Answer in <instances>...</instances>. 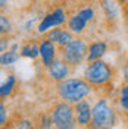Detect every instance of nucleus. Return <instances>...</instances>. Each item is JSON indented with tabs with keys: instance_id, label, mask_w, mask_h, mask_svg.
<instances>
[{
	"instance_id": "1",
	"label": "nucleus",
	"mask_w": 128,
	"mask_h": 129,
	"mask_svg": "<svg viewBox=\"0 0 128 129\" xmlns=\"http://www.w3.org/2000/svg\"><path fill=\"white\" fill-rule=\"evenodd\" d=\"M91 91V84L81 78H66L57 84V94L68 103H78L84 100Z\"/></svg>"
},
{
	"instance_id": "2",
	"label": "nucleus",
	"mask_w": 128,
	"mask_h": 129,
	"mask_svg": "<svg viewBox=\"0 0 128 129\" xmlns=\"http://www.w3.org/2000/svg\"><path fill=\"white\" fill-rule=\"evenodd\" d=\"M84 78L91 85H104L113 78V71L106 62H102L99 59L88 63L87 69L84 71Z\"/></svg>"
},
{
	"instance_id": "3",
	"label": "nucleus",
	"mask_w": 128,
	"mask_h": 129,
	"mask_svg": "<svg viewBox=\"0 0 128 129\" xmlns=\"http://www.w3.org/2000/svg\"><path fill=\"white\" fill-rule=\"evenodd\" d=\"M52 117H53L55 126L59 129H71V128H75V125H77L75 109L72 107V103H68L65 100L59 101L53 107Z\"/></svg>"
},
{
	"instance_id": "4",
	"label": "nucleus",
	"mask_w": 128,
	"mask_h": 129,
	"mask_svg": "<svg viewBox=\"0 0 128 129\" xmlns=\"http://www.w3.org/2000/svg\"><path fill=\"white\" fill-rule=\"evenodd\" d=\"M116 123V116L113 109L109 107L106 100H99L93 107L91 128H112Z\"/></svg>"
},
{
	"instance_id": "5",
	"label": "nucleus",
	"mask_w": 128,
	"mask_h": 129,
	"mask_svg": "<svg viewBox=\"0 0 128 129\" xmlns=\"http://www.w3.org/2000/svg\"><path fill=\"white\" fill-rule=\"evenodd\" d=\"M88 46L86 41L81 38H74L71 43H68L62 47V59L66 60L71 66H78L84 59H87Z\"/></svg>"
},
{
	"instance_id": "6",
	"label": "nucleus",
	"mask_w": 128,
	"mask_h": 129,
	"mask_svg": "<svg viewBox=\"0 0 128 129\" xmlns=\"http://www.w3.org/2000/svg\"><path fill=\"white\" fill-rule=\"evenodd\" d=\"M75 119H77V125L87 128L91 125V119H93V110L88 104V101L81 100L78 103H75Z\"/></svg>"
},
{
	"instance_id": "7",
	"label": "nucleus",
	"mask_w": 128,
	"mask_h": 129,
	"mask_svg": "<svg viewBox=\"0 0 128 129\" xmlns=\"http://www.w3.org/2000/svg\"><path fill=\"white\" fill-rule=\"evenodd\" d=\"M47 68H49L50 76H52L55 81H57V82L66 79V78L69 76V73H71V64L68 63L66 60H63V59L53 60Z\"/></svg>"
},
{
	"instance_id": "8",
	"label": "nucleus",
	"mask_w": 128,
	"mask_h": 129,
	"mask_svg": "<svg viewBox=\"0 0 128 129\" xmlns=\"http://www.w3.org/2000/svg\"><path fill=\"white\" fill-rule=\"evenodd\" d=\"M46 38H49L50 41H53V43L57 44L60 48L65 47L68 43H71V41L74 40L72 32L69 31V29L60 28V26H55V28H52V29L46 34Z\"/></svg>"
},
{
	"instance_id": "9",
	"label": "nucleus",
	"mask_w": 128,
	"mask_h": 129,
	"mask_svg": "<svg viewBox=\"0 0 128 129\" xmlns=\"http://www.w3.org/2000/svg\"><path fill=\"white\" fill-rule=\"evenodd\" d=\"M40 56H41V60L44 66H49L55 60L56 57V47H55V43L50 41L49 38H43L40 43Z\"/></svg>"
},
{
	"instance_id": "10",
	"label": "nucleus",
	"mask_w": 128,
	"mask_h": 129,
	"mask_svg": "<svg viewBox=\"0 0 128 129\" xmlns=\"http://www.w3.org/2000/svg\"><path fill=\"white\" fill-rule=\"evenodd\" d=\"M106 48H108V46H106L104 41H93V43H90L88 44V53H87V59L86 60H87L88 63H91L94 60H99L106 53Z\"/></svg>"
},
{
	"instance_id": "11",
	"label": "nucleus",
	"mask_w": 128,
	"mask_h": 129,
	"mask_svg": "<svg viewBox=\"0 0 128 129\" xmlns=\"http://www.w3.org/2000/svg\"><path fill=\"white\" fill-rule=\"evenodd\" d=\"M86 25H87V22L81 18L78 13L77 15H74L69 18V21H68V29L72 32V34H77V35H80V34H82L84 32V29H86Z\"/></svg>"
},
{
	"instance_id": "12",
	"label": "nucleus",
	"mask_w": 128,
	"mask_h": 129,
	"mask_svg": "<svg viewBox=\"0 0 128 129\" xmlns=\"http://www.w3.org/2000/svg\"><path fill=\"white\" fill-rule=\"evenodd\" d=\"M55 26H57V22H56V18L53 15V12H52V13H49V15H46L43 18V21L37 26V31L40 34H43V32H46L47 29H52Z\"/></svg>"
},
{
	"instance_id": "13",
	"label": "nucleus",
	"mask_w": 128,
	"mask_h": 129,
	"mask_svg": "<svg viewBox=\"0 0 128 129\" xmlns=\"http://www.w3.org/2000/svg\"><path fill=\"white\" fill-rule=\"evenodd\" d=\"M21 54L24 57H30V59H35L37 56H40V46L35 44L34 41L27 43L24 47L21 48Z\"/></svg>"
},
{
	"instance_id": "14",
	"label": "nucleus",
	"mask_w": 128,
	"mask_h": 129,
	"mask_svg": "<svg viewBox=\"0 0 128 129\" xmlns=\"http://www.w3.org/2000/svg\"><path fill=\"white\" fill-rule=\"evenodd\" d=\"M15 84H16V78L13 76V75H10L8 79H6V82L2 85V89H0V97H2V98H6L8 95H10V92H12L13 88H15Z\"/></svg>"
},
{
	"instance_id": "15",
	"label": "nucleus",
	"mask_w": 128,
	"mask_h": 129,
	"mask_svg": "<svg viewBox=\"0 0 128 129\" xmlns=\"http://www.w3.org/2000/svg\"><path fill=\"white\" fill-rule=\"evenodd\" d=\"M102 8L104 10V15L108 19H115L116 18V8H115V5L112 3V0H103L102 2Z\"/></svg>"
},
{
	"instance_id": "16",
	"label": "nucleus",
	"mask_w": 128,
	"mask_h": 129,
	"mask_svg": "<svg viewBox=\"0 0 128 129\" xmlns=\"http://www.w3.org/2000/svg\"><path fill=\"white\" fill-rule=\"evenodd\" d=\"M16 60H18V54H16L13 50H12V51H2L0 62H2L3 66H9V64L15 63Z\"/></svg>"
},
{
	"instance_id": "17",
	"label": "nucleus",
	"mask_w": 128,
	"mask_h": 129,
	"mask_svg": "<svg viewBox=\"0 0 128 129\" xmlns=\"http://www.w3.org/2000/svg\"><path fill=\"white\" fill-rule=\"evenodd\" d=\"M78 15L86 21V22H91L94 18H96V13H94V9L93 8H90V6H87V8H82V9H80L78 10Z\"/></svg>"
},
{
	"instance_id": "18",
	"label": "nucleus",
	"mask_w": 128,
	"mask_h": 129,
	"mask_svg": "<svg viewBox=\"0 0 128 129\" xmlns=\"http://www.w3.org/2000/svg\"><path fill=\"white\" fill-rule=\"evenodd\" d=\"M119 101H121V107H122L124 110H127V112H128V84H125V85L121 88Z\"/></svg>"
},
{
	"instance_id": "19",
	"label": "nucleus",
	"mask_w": 128,
	"mask_h": 129,
	"mask_svg": "<svg viewBox=\"0 0 128 129\" xmlns=\"http://www.w3.org/2000/svg\"><path fill=\"white\" fill-rule=\"evenodd\" d=\"M10 29H12V25L9 22V19L5 15H0V31H2V35L9 34Z\"/></svg>"
},
{
	"instance_id": "20",
	"label": "nucleus",
	"mask_w": 128,
	"mask_h": 129,
	"mask_svg": "<svg viewBox=\"0 0 128 129\" xmlns=\"http://www.w3.org/2000/svg\"><path fill=\"white\" fill-rule=\"evenodd\" d=\"M53 15H55V18H56V22H57V26H60L62 24H65L66 22V16H65V12L62 10L60 8H56L55 10H53Z\"/></svg>"
},
{
	"instance_id": "21",
	"label": "nucleus",
	"mask_w": 128,
	"mask_h": 129,
	"mask_svg": "<svg viewBox=\"0 0 128 129\" xmlns=\"http://www.w3.org/2000/svg\"><path fill=\"white\" fill-rule=\"evenodd\" d=\"M5 123H6V107L2 103L0 104V125L5 126Z\"/></svg>"
},
{
	"instance_id": "22",
	"label": "nucleus",
	"mask_w": 128,
	"mask_h": 129,
	"mask_svg": "<svg viewBox=\"0 0 128 129\" xmlns=\"http://www.w3.org/2000/svg\"><path fill=\"white\" fill-rule=\"evenodd\" d=\"M124 79L128 84V59H127V62H125V66H124Z\"/></svg>"
},
{
	"instance_id": "23",
	"label": "nucleus",
	"mask_w": 128,
	"mask_h": 129,
	"mask_svg": "<svg viewBox=\"0 0 128 129\" xmlns=\"http://www.w3.org/2000/svg\"><path fill=\"white\" fill-rule=\"evenodd\" d=\"M8 47V41L5 40V38H2V46H0V50L2 51H5V48Z\"/></svg>"
},
{
	"instance_id": "24",
	"label": "nucleus",
	"mask_w": 128,
	"mask_h": 129,
	"mask_svg": "<svg viewBox=\"0 0 128 129\" xmlns=\"http://www.w3.org/2000/svg\"><path fill=\"white\" fill-rule=\"evenodd\" d=\"M6 3H8V0H0V8L5 9L6 8Z\"/></svg>"
},
{
	"instance_id": "25",
	"label": "nucleus",
	"mask_w": 128,
	"mask_h": 129,
	"mask_svg": "<svg viewBox=\"0 0 128 129\" xmlns=\"http://www.w3.org/2000/svg\"><path fill=\"white\" fill-rule=\"evenodd\" d=\"M115 2H118V3H128V0H115Z\"/></svg>"
}]
</instances>
